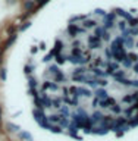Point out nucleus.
Masks as SVG:
<instances>
[{"mask_svg":"<svg viewBox=\"0 0 138 141\" xmlns=\"http://www.w3.org/2000/svg\"><path fill=\"white\" fill-rule=\"evenodd\" d=\"M87 119H88V115L85 113L84 109H78L76 113H74V116H72V121H74V123L76 125L78 129H82L85 122H87Z\"/></svg>","mask_w":138,"mask_h":141,"instance_id":"7ed1b4c3","label":"nucleus"},{"mask_svg":"<svg viewBox=\"0 0 138 141\" xmlns=\"http://www.w3.org/2000/svg\"><path fill=\"white\" fill-rule=\"evenodd\" d=\"M94 35H97L98 38H100L101 41H110V32L107 31V29H104L103 27H97L96 28V32H94Z\"/></svg>","mask_w":138,"mask_h":141,"instance_id":"1a4fd4ad","label":"nucleus"},{"mask_svg":"<svg viewBox=\"0 0 138 141\" xmlns=\"http://www.w3.org/2000/svg\"><path fill=\"white\" fill-rule=\"evenodd\" d=\"M31 69H32L31 65H27V66H25V73H27V75H29V73H31Z\"/></svg>","mask_w":138,"mask_h":141,"instance_id":"72a5a7b5","label":"nucleus"},{"mask_svg":"<svg viewBox=\"0 0 138 141\" xmlns=\"http://www.w3.org/2000/svg\"><path fill=\"white\" fill-rule=\"evenodd\" d=\"M85 29L82 27H79L78 24H69L68 25V34L71 38H76L79 34H85Z\"/></svg>","mask_w":138,"mask_h":141,"instance_id":"39448f33","label":"nucleus"},{"mask_svg":"<svg viewBox=\"0 0 138 141\" xmlns=\"http://www.w3.org/2000/svg\"><path fill=\"white\" fill-rule=\"evenodd\" d=\"M0 79H2V81L6 79V69H2V71H0Z\"/></svg>","mask_w":138,"mask_h":141,"instance_id":"473e14b6","label":"nucleus"},{"mask_svg":"<svg viewBox=\"0 0 138 141\" xmlns=\"http://www.w3.org/2000/svg\"><path fill=\"white\" fill-rule=\"evenodd\" d=\"M37 50H38V49H37V47H35V46H34V47H32V49H31V51H32V53H37Z\"/></svg>","mask_w":138,"mask_h":141,"instance_id":"4c0bfd02","label":"nucleus"},{"mask_svg":"<svg viewBox=\"0 0 138 141\" xmlns=\"http://www.w3.org/2000/svg\"><path fill=\"white\" fill-rule=\"evenodd\" d=\"M128 28H138V18H132L128 21Z\"/></svg>","mask_w":138,"mask_h":141,"instance_id":"393cba45","label":"nucleus"},{"mask_svg":"<svg viewBox=\"0 0 138 141\" xmlns=\"http://www.w3.org/2000/svg\"><path fill=\"white\" fill-rule=\"evenodd\" d=\"M126 59H129L134 65L138 63V55L137 53H126Z\"/></svg>","mask_w":138,"mask_h":141,"instance_id":"5701e85b","label":"nucleus"},{"mask_svg":"<svg viewBox=\"0 0 138 141\" xmlns=\"http://www.w3.org/2000/svg\"><path fill=\"white\" fill-rule=\"evenodd\" d=\"M118 28H119L120 31L124 32L125 29L128 28V24H126V21H124V19H122V21H119V22H118Z\"/></svg>","mask_w":138,"mask_h":141,"instance_id":"bb28decb","label":"nucleus"},{"mask_svg":"<svg viewBox=\"0 0 138 141\" xmlns=\"http://www.w3.org/2000/svg\"><path fill=\"white\" fill-rule=\"evenodd\" d=\"M115 16H116V13H109V15H106V16L103 18V28H104V29L109 31V29H112V28L116 27Z\"/></svg>","mask_w":138,"mask_h":141,"instance_id":"0eeeda50","label":"nucleus"},{"mask_svg":"<svg viewBox=\"0 0 138 141\" xmlns=\"http://www.w3.org/2000/svg\"><path fill=\"white\" fill-rule=\"evenodd\" d=\"M68 129H69V135L72 137H76V132H78V128H76V125L75 123H71V125H68Z\"/></svg>","mask_w":138,"mask_h":141,"instance_id":"4be33fe9","label":"nucleus"},{"mask_svg":"<svg viewBox=\"0 0 138 141\" xmlns=\"http://www.w3.org/2000/svg\"><path fill=\"white\" fill-rule=\"evenodd\" d=\"M74 47H82V41L81 40H75L74 43H72V46H71V49H74Z\"/></svg>","mask_w":138,"mask_h":141,"instance_id":"7c9ffc66","label":"nucleus"},{"mask_svg":"<svg viewBox=\"0 0 138 141\" xmlns=\"http://www.w3.org/2000/svg\"><path fill=\"white\" fill-rule=\"evenodd\" d=\"M94 97H96L97 100H104L106 97H109V93H107L106 88H97L94 91Z\"/></svg>","mask_w":138,"mask_h":141,"instance_id":"4468645a","label":"nucleus"},{"mask_svg":"<svg viewBox=\"0 0 138 141\" xmlns=\"http://www.w3.org/2000/svg\"><path fill=\"white\" fill-rule=\"evenodd\" d=\"M6 127H7V129H9V131H12V132H18L19 131V127H18V125H15V123H10L9 122Z\"/></svg>","mask_w":138,"mask_h":141,"instance_id":"c756f323","label":"nucleus"},{"mask_svg":"<svg viewBox=\"0 0 138 141\" xmlns=\"http://www.w3.org/2000/svg\"><path fill=\"white\" fill-rule=\"evenodd\" d=\"M47 129H50L51 132H57V134H59V132H62V127H60V125H51V123H50Z\"/></svg>","mask_w":138,"mask_h":141,"instance_id":"a878e982","label":"nucleus"},{"mask_svg":"<svg viewBox=\"0 0 138 141\" xmlns=\"http://www.w3.org/2000/svg\"><path fill=\"white\" fill-rule=\"evenodd\" d=\"M87 44H88V50H98V49H101V40L94 34L88 35Z\"/></svg>","mask_w":138,"mask_h":141,"instance_id":"423d86ee","label":"nucleus"},{"mask_svg":"<svg viewBox=\"0 0 138 141\" xmlns=\"http://www.w3.org/2000/svg\"><path fill=\"white\" fill-rule=\"evenodd\" d=\"M63 105L65 103H63V99H62V97H55V99H51V107H53V109L60 110Z\"/></svg>","mask_w":138,"mask_h":141,"instance_id":"f3484780","label":"nucleus"},{"mask_svg":"<svg viewBox=\"0 0 138 141\" xmlns=\"http://www.w3.org/2000/svg\"><path fill=\"white\" fill-rule=\"evenodd\" d=\"M122 101L126 103V105H134L135 101H138V88L134 91L132 94H125V96L122 97Z\"/></svg>","mask_w":138,"mask_h":141,"instance_id":"9d476101","label":"nucleus"},{"mask_svg":"<svg viewBox=\"0 0 138 141\" xmlns=\"http://www.w3.org/2000/svg\"><path fill=\"white\" fill-rule=\"evenodd\" d=\"M28 81H29V88H31V90H35V87H37V79L29 77L28 78Z\"/></svg>","mask_w":138,"mask_h":141,"instance_id":"c85d7f7f","label":"nucleus"},{"mask_svg":"<svg viewBox=\"0 0 138 141\" xmlns=\"http://www.w3.org/2000/svg\"><path fill=\"white\" fill-rule=\"evenodd\" d=\"M116 103V100L113 99V97H106L104 100H100V105H98V107H101V109H110L112 106Z\"/></svg>","mask_w":138,"mask_h":141,"instance_id":"f8f14e48","label":"nucleus"},{"mask_svg":"<svg viewBox=\"0 0 138 141\" xmlns=\"http://www.w3.org/2000/svg\"><path fill=\"white\" fill-rule=\"evenodd\" d=\"M55 62H56V65H57V66L66 63V56H63V55H56L55 56Z\"/></svg>","mask_w":138,"mask_h":141,"instance_id":"412c9836","label":"nucleus"},{"mask_svg":"<svg viewBox=\"0 0 138 141\" xmlns=\"http://www.w3.org/2000/svg\"><path fill=\"white\" fill-rule=\"evenodd\" d=\"M29 25H31V22H25V25H22V27H21V29H22V31H25Z\"/></svg>","mask_w":138,"mask_h":141,"instance_id":"f704fd0d","label":"nucleus"},{"mask_svg":"<svg viewBox=\"0 0 138 141\" xmlns=\"http://www.w3.org/2000/svg\"><path fill=\"white\" fill-rule=\"evenodd\" d=\"M81 27H82L84 29L87 31V29H90V28H94V29H96V28L98 27V25H97V21H96V19L85 18V19L82 21V24H81Z\"/></svg>","mask_w":138,"mask_h":141,"instance_id":"ddd939ff","label":"nucleus"},{"mask_svg":"<svg viewBox=\"0 0 138 141\" xmlns=\"http://www.w3.org/2000/svg\"><path fill=\"white\" fill-rule=\"evenodd\" d=\"M115 13L119 15V16H122V18H124V21H129V19H132V15L128 13V12H125V10H122V9H118Z\"/></svg>","mask_w":138,"mask_h":141,"instance_id":"6ab92c4d","label":"nucleus"},{"mask_svg":"<svg viewBox=\"0 0 138 141\" xmlns=\"http://www.w3.org/2000/svg\"><path fill=\"white\" fill-rule=\"evenodd\" d=\"M62 90V87L60 84H56L53 81H44L43 82V91L47 93V91H50V93H57V91Z\"/></svg>","mask_w":138,"mask_h":141,"instance_id":"6e6552de","label":"nucleus"},{"mask_svg":"<svg viewBox=\"0 0 138 141\" xmlns=\"http://www.w3.org/2000/svg\"><path fill=\"white\" fill-rule=\"evenodd\" d=\"M51 59H53V55H47V56H44V57H43V62H44V63H49Z\"/></svg>","mask_w":138,"mask_h":141,"instance_id":"2f4dec72","label":"nucleus"},{"mask_svg":"<svg viewBox=\"0 0 138 141\" xmlns=\"http://www.w3.org/2000/svg\"><path fill=\"white\" fill-rule=\"evenodd\" d=\"M32 116H34V119H35V121H37V122L40 123L43 128H46V129L49 128V125H50V123H49L47 118L44 116V112H43V110L34 109V110H32Z\"/></svg>","mask_w":138,"mask_h":141,"instance_id":"20e7f679","label":"nucleus"},{"mask_svg":"<svg viewBox=\"0 0 138 141\" xmlns=\"http://www.w3.org/2000/svg\"><path fill=\"white\" fill-rule=\"evenodd\" d=\"M49 0H38V5H44V3H47Z\"/></svg>","mask_w":138,"mask_h":141,"instance_id":"e433bc0d","label":"nucleus"},{"mask_svg":"<svg viewBox=\"0 0 138 141\" xmlns=\"http://www.w3.org/2000/svg\"><path fill=\"white\" fill-rule=\"evenodd\" d=\"M44 73H46L47 77H50L51 81L56 82V84H62V82H65V79H66L63 71H60V68L57 65H50Z\"/></svg>","mask_w":138,"mask_h":141,"instance_id":"f257e3e1","label":"nucleus"},{"mask_svg":"<svg viewBox=\"0 0 138 141\" xmlns=\"http://www.w3.org/2000/svg\"><path fill=\"white\" fill-rule=\"evenodd\" d=\"M103 118H104V115L101 113V112H98V110H96V112H94V113L90 116V119L93 121V125H96V123H100Z\"/></svg>","mask_w":138,"mask_h":141,"instance_id":"dca6fc26","label":"nucleus"},{"mask_svg":"<svg viewBox=\"0 0 138 141\" xmlns=\"http://www.w3.org/2000/svg\"><path fill=\"white\" fill-rule=\"evenodd\" d=\"M19 137L21 140H25V141H32V137L28 134V132H19Z\"/></svg>","mask_w":138,"mask_h":141,"instance_id":"cd10ccee","label":"nucleus"},{"mask_svg":"<svg viewBox=\"0 0 138 141\" xmlns=\"http://www.w3.org/2000/svg\"><path fill=\"white\" fill-rule=\"evenodd\" d=\"M124 37V35H122ZM124 46L125 47H128V49H134V46H135V40H134V37H124Z\"/></svg>","mask_w":138,"mask_h":141,"instance_id":"a211bd4d","label":"nucleus"},{"mask_svg":"<svg viewBox=\"0 0 138 141\" xmlns=\"http://www.w3.org/2000/svg\"><path fill=\"white\" fill-rule=\"evenodd\" d=\"M93 96L91 88H88L87 85H79L78 87V97H82V99H90Z\"/></svg>","mask_w":138,"mask_h":141,"instance_id":"9b49d317","label":"nucleus"},{"mask_svg":"<svg viewBox=\"0 0 138 141\" xmlns=\"http://www.w3.org/2000/svg\"><path fill=\"white\" fill-rule=\"evenodd\" d=\"M132 71H134L135 73H138V63H135V65L132 66Z\"/></svg>","mask_w":138,"mask_h":141,"instance_id":"c9c22d12","label":"nucleus"},{"mask_svg":"<svg viewBox=\"0 0 138 141\" xmlns=\"http://www.w3.org/2000/svg\"><path fill=\"white\" fill-rule=\"evenodd\" d=\"M110 110L113 112V113H122V112H124V109H122V107H120V105H118V103H115V105L112 106Z\"/></svg>","mask_w":138,"mask_h":141,"instance_id":"b1692460","label":"nucleus"},{"mask_svg":"<svg viewBox=\"0 0 138 141\" xmlns=\"http://www.w3.org/2000/svg\"><path fill=\"white\" fill-rule=\"evenodd\" d=\"M0 116H2V110H0Z\"/></svg>","mask_w":138,"mask_h":141,"instance_id":"ea45409f","label":"nucleus"},{"mask_svg":"<svg viewBox=\"0 0 138 141\" xmlns=\"http://www.w3.org/2000/svg\"><path fill=\"white\" fill-rule=\"evenodd\" d=\"M88 75H90V71H88L87 68L81 66V68H75L74 71H72V73H71V78H72V81H75V82L85 84Z\"/></svg>","mask_w":138,"mask_h":141,"instance_id":"f03ea898","label":"nucleus"},{"mask_svg":"<svg viewBox=\"0 0 138 141\" xmlns=\"http://www.w3.org/2000/svg\"><path fill=\"white\" fill-rule=\"evenodd\" d=\"M125 71H122V69H118L115 73H113V78H115L116 81H120V79H125Z\"/></svg>","mask_w":138,"mask_h":141,"instance_id":"aec40b11","label":"nucleus"},{"mask_svg":"<svg viewBox=\"0 0 138 141\" xmlns=\"http://www.w3.org/2000/svg\"><path fill=\"white\" fill-rule=\"evenodd\" d=\"M62 51H63V43H62V40H56L55 49H53V51H51V55H53V56L62 55Z\"/></svg>","mask_w":138,"mask_h":141,"instance_id":"2eb2a0df","label":"nucleus"},{"mask_svg":"<svg viewBox=\"0 0 138 141\" xmlns=\"http://www.w3.org/2000/svg\"><path fill=\"white\" fill-rule=\"evenodd\" d=\"M25 6H27V8H31V6H32V2H28V3H27Z\"/></svg>","mask_w":138,"mask_h":141,"instance_id":"58836bf2","label":"nucleus"}]
</instances>
